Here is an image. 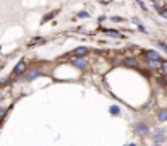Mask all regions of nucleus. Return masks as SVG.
Segmentation results:
<instances>
[{
  "label": "nucleus",
  "mask_w": 167,
  "mask_h": 146,
  "mask_svg": "<svg viewBox=\"0 0 167 146\" xmlns=\"http://www.w3.org/2000/svg\"><path fill=\"white\" fill-rule=\"evenodd\" d=\"M25 70H26V62L20 60L16 63V67H15V73H25Z\"/></svg>",
  "instance_id": "f257e3e1"
},
{
  "label": "nucleus",
  "mask_w": 167,
  "mask_h": 146,
  "mask_svg": "<svg viewBox=\"0 0 167 146\" xmlns=\"http://www.w3.org/2000/svg\"><path fill=\"white\" fill-rule=\"evenodd\" d=\"M136 130H138L140 135H146L148 132H149V127H148L146 123H138V125H136Z\"/></svg>",
  "instance_id": "f03ea898"
},
{
  "label": "nucleus",
  "mask_w": 167,
  "mask_h": 146,
  "mask_svg": "<svg viewBox=\"0 0 167 146\" xmlns=\"http://www.w3.org/2000/svg\"><path fill=\"white\" fill-rule=\"evenodd\" d=\"M146 59H149V60H157V59H161V57H159V54L154 52V50H148V52H146Z\"/></svg>",
  "instance_id": "7ed1b4c3"
},
{
  "label": "nucleus",
  "mask_w": 167,
  "mask_h": 146,
  "mask_svg": "<svg viewBox=\"0 0 167 146\" xmlns=\"http://www.w3.org/2000/svg\"><path fill=\"white\" fill-rule=\"evenodd\" d=\"M73 54H75V55H78V57L86 55V54H88V49H86V47H78V49H75V50H73Z\"/></svg>",
  "instance_id": "20e7f679"
},
{
  "label": "nucleus",
  "mask_w": 167,
  "mask_h": 146,
  "mask_svg": "<svg viewBox=\"0 0 167 146\" xmlns=\"http://www.w3.org/2000/svg\"><path fill=\"white\" fill-rule=\"evenodd\" d=\"M75 67H78V68H86V60H83V59L75 60Z\"/></svg>",
  "instance_id": "39448f33"
},
{
  "label": "nucleus",
  "mask_w": 167,
  "mask_h": 146,
  "mask_svg": "<svg viewBox=\"0 0 167 146\" xmlns=\"http://www.w3.org/2000/svg\"><path fill=\"white\" fill-rule=\"evenodd\" d=\"M42 42H44V39H41V37H36V39L29 41L28 45H29V47H33V45H36V44H42Z\"/></svg>",
  "instance_id": "423d86ee"
},
{
  "label": "nucleus",
  "mask_w": 167,
  "mask_h": 146,
  "mask_svg": "<svg viewBox=\"0 0 167 146\" xmlns=\"http://www.w3.org/2000/svg\"><path fill=\"white\" fill-rule=\"evenodd\" d=\"M104 32H106V34H109V36H114V37H118V36H120V32H118V31H114V29H104Z\"/></svg>",
  "instance_id": "0eeeda50"
},
{
  "label": "nucleus",
  "mask_w": 167,
  "mask_h": 146,
  "mask_svg": "<svg viewBox=\"0 0 167 146\" xmlns=\"http://www.w3.org/2000/svg\"><path fill=\"white\" fill-rule=\"evenodd\" d=\"M125 65H126V67H136L138 63H136V60H135V59H126V60H125Z\"/></svg>",
  "instance_id": "6e6552de"
},
{
  "label": "nucleus",
  "mask_w": 167,
  "mask_h": 146,
  "mask_svg": "<svg viewBox=\"0 0 167 146\" xmlns=\"http://www.w3.org/2000/svg\"><path fill=\"white\" fill-rule=\"evenodd\" d=\"M110 114H112V115H120V107L112 105V107H110Z\"/></svg>",
  "instance_id": "1a4fd4ad"
},
{
  "label": "nucleus",
  "mask_w": 167,
  "mask_h": 146,
  "mask_svg": "<svg viewBox=\"0 0 167 146\" xmlns=\"http://www.w3.org/2000/svg\"><path fill=\"white\" fill-rule=\"evenodd\" d=\"M159 120L161 122L167 120V110H161V112H159Z\"/></svg>",
  "instance_id": "9d476101"
},
{
  "label": "nucleus",
  "mask_w": 167,
  "mask_h": 146,
  "mask_svg": "<svg viewBox=\"0 0 167 146\" xmlns=\"http://www.w3.org/2000/svg\"><path fill=\"white\" fill-rule=\"evenodd\" d=\"M39 75H41V72H37V70H36V72H33V73L28 76V80H34V78H37Z\"/></svg>",
  "instance_id": "9b49d317"
},
{
  "label": "nucleus",
  "mask_w": 167,
  "mask_h": 146,
  "mask_svg": "<svg viewBox=\"0 0 167 146\" xmlns=\"http://www.w3.org/2000/svg\"><path fill=\"white\" fill-rule=\"evenodd\" d=\"M162 141V135H156V138H154V143H161Z\"/></svg>",
  "instance_id": "f8f14e48"
},
{
  "label": "nucleus",
  "mask_w": 167,
  "mask_h": 146,
  "mask_svg": "<svg viewBox=\"0 0 167 146\" xmlns=\"http://www.w3.org/2000/svg\"><path fill=\"white\" fill-rule=\"evenodd\" d=\"M162 72H164V75H167V60L162 62Z\"/></svg>",
  "instance_id": "ddd939ff"
},
{
  "label": "nucleus",
  "mask_w": 167,
  "mask_h": 146,
  "mask_svg": "<svg viewBox=\"0 0 167 146\" xmlns=\"http://www.w3.org/2000/svg\"><path fill=\"white\" fill-rule=\"evenodd\" d=\"M161 16H164V18H167V8H164V10H161Z\"/></svg>",
  "instance_id": "4468645a"
},
{
  "label": "nucleus",
  "mask_w": 167,
  "mask_h": 146,
  "mask_svg": "<svg viewBox=\"0 0 167 146\" xmlns=\"http://www.w3.org/2000/svg\"><path fill=\"white\" fill-rule=\"evenodd\" d=\"M52 16H54V12H52V13H49V15H45V16H44V21L50 20V18H52Z\"/></svg>",
  "instance_id": "2eb2a0df"
},
{
  "label": "nucleus",
  "mask_w": 167,
  "mask_h": 146,
  "mask_svg": "<svg viewBox=\"0 0 167 146\" xmlns=\"http://www.w3.org/2000/svg\"><path fill=\"white\" fill-rule=\"evenodd\" d=\"M80 16H81V18H86V16H88V13H85V12H81V13H80Z\"/></svg>",
  "instance_id": "dca6fc26"
},
{
  "label": "nucleus",
  "mask_w": 167,
  "mask_h": 146,
  "mask_svg": "<svg viewBox=\"0 0 167 146\" xmlns=\"http://www.w3.org/2000/svg\"><path fill=\"white\" fill-rule=\"evenodd\" d=\"M151 2H156V0H151Z\"/></svg>",
  "instance_id": "f3484780"
}]
</instances>
